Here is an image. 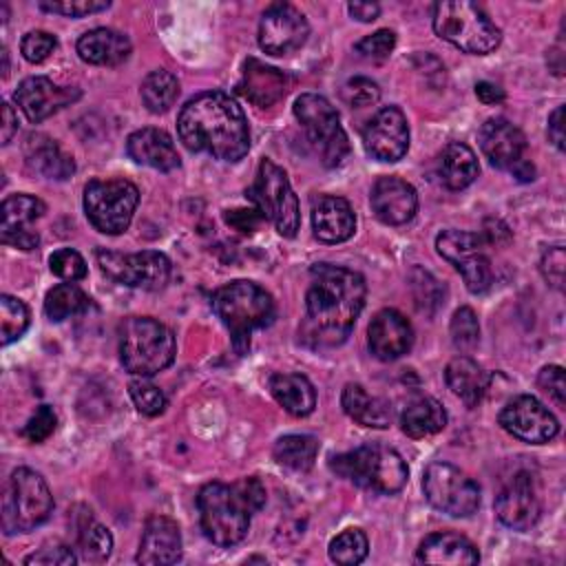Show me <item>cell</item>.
<instances>
[{
    "label": "cell",
    "instance_id": "db71d44e",
    "mask_svg": "<svg viewBox=\"0 0 566 566\" xmlns=\"http://www.w3.org/2000/svg\"><path fill=\"white\" fill-rule=\"evenodd\" d=\"M537 385L548 398H553L559 407L566 405V378L564 369L559 365H546L537 374Z\"/></svg>",
    "mask_w": 566,
    "mask_h": 566
},
{
    "label": "cell",
    "instance_id": "f546056e",
    "mask_svg": "<svg viewBox=\"0 0 566 566\" xmlns=\"http://www.w3.org/2000/svg\"><path fill=\"white\" fill-rule=\"evenodd\" d=\"M444 382L467 407H475L489 389V374L473 358L455 356L444 367Z\"/></svg>",
    "mask_w": 566,
    "mask_h": 566
},
{
    "label": "cell",
    "instance_id": "f5cc1de1",
    "mask_svg": "<svg viewBox=\"0 0 566 566\" xmlns=\"http://www.w3.org/2000/svg\"><path fill=\"white\" fill-rule=\"evenodd\" d=\"M75 562V553L64 544H49L24 557L27 566H73Z\"/></svg>",
    "mask_w": 566,
    "mask_h": 566
},
{
    "label": "cell",
    "instance_id": "7402d4cb",
    "mask_svg": "<svg viewBox=\"0 0 566 566\" xmlns=\"http://www.w3.org/2000/svg\"><path fill=\"white\" fill-rule=\"evenodd\" d=\"M369 201L374 214L387 226H402L411 221L418 210L416 188L400 177L376 179Z\"/></svg>",
    "mask_w": 566,
    "mask_h": 566
},
{
    "label": "cell",
    "instance_id": "b9f144b4",
    "mask_svg": "<svg viewBox=\"0 0 566 566\" xmlns=\"http://www.w3.org/2000/svg\"><path fill=\"white\" fill-rule=\"evenodd\" d=\"M449 332L455 349H460L462 354L475 349L480 343V323L475 312L471 307H458L451 316Z\"/></svg>",
    "mask_w": 566,
    "mask_h": 566
},
{
    "label": "cell",
    "instance_id": "2e32d148",
    "mask_svg": "<svg viewBox=\"0 0 566 566\" xmlns=\"http://www.w3.org/2000/svg\"><path fill=\"white\" fill-rule=\"evenodd\" d=\"M307 18L290 2L270 4L259 22V46L270 55H287L305 44Z\"/></svg>",
    "mask_w": 566,
    "mask_h": 566
},
{
    "label": "cell",
    "instance_id": "d6a6232c",
    "mask_svg": "<svg viewBox=\"0 0 566 566\" xmlns=\"http://www.w3.org/2000/svg\"><path fill=\"white\" fill-rule=\"evenodd\" d=\"M478 172H480L478 157L467 144L451 142L442 148L438 159V175L447 188L462 190L475 181Z\"/></svg>",
    "mask_w": 566,
    "mask_h": 566
},
{
    "label": "cell",
    "instance_id": "ee69618b",
    "mask_svg": "<svg viewBox=\"0 0 566 566\" xmlns=\"http://www.w3.org/2000/svg\"><path fill=\"white\" fill-rule=\"evenodd\" d=\"M455 270L462 274L464 285L471 294H484L493 283V268H491V261L484 252L462 261Z\"/></svg>",
    "mask_w": 566,
    "mask_h": 566
},
{
    "label": "cell",
    "instance_id": "7a4b0ae2",
    "mask_svg": "<svg viewBox=\"0 0 566 566\" xmlns=\"http://www.w3.org/2000/svg\"><path fill=\"white\" fill-rule=\"evenodd\" d=\"M177 133L188 150L208 153L221 161H239L250 150L245 113L223 91L188 99L177 117Z\"/></svg>",
    "mask_w": 566,
    "mask_h": 566
},
{
    "label": "cell",
    "instance_id": "d590c367",
    "mask_svg": "<svg viewBox=\"0 0 566 566\" xmlns=\"http://www.w3.org/2000/svg\"><path fill=\"white\" fill-rule=\"evenodd\" d=\"M139 95L150 113H166L179 97V80L166 69L150 71L142 82Z\"/></svg>",
    "mask_w": 566,
    "mask_h": 566
},
{
    "label": "cell",
    "instance_id": "ab89813d",
    "mask_svg": "<svg viewBox=\"0 0 566 566\" xmlns=\"http://www.w3.org/2000/svg\"><path fill=\"white\" fill-rule=\"evenodd\" d=\"M77 546L86 562H106L113 551V535L106 526L86 520L77 533Z\"/></svg>",
    "mask_w": 566,
    "mask_h": 566
},
{
    "label": "cell",
    "instance_id": "5bb4252c",
    "mask_svg": "<svg viewBox=\"0 0 566 566\" xmlns=\"http://www.w3.org/2000/svg\"><path fill=\"white\" fill-rule=\"evenodd\" d=\"M97 263L108 279L126 287L155 292L170 279V259L157 250H142L133 254L99 250Z\"/></svg>",
    "mask_w": 566,
    "mask_h": 566
},
{
    "label": "cell",
    "instance_id": "60d3db41",
    "mask_svg": "<svg viewBox=\"0 0 566 566\" xmlns=\"http://www.w3.org/2000/svg\"><path fill=\"white\" fill-rule=\"evenodd\" d=\"M367 551H369L367 535L360 528H347L329 542L327 553H329L332 562L343 564V566H354L367 557Z\"/></svg>",
    "mask_w": 566,
    "mask_h": 566
},
{
    "label": "cell",
    "instance_id": "83f0119b",
    "mask_svg": "<svg viewBox=\"0 0 566 566\" xmlns=\"http://www.w3.org/2000/svg\"><path fill=\"white\" fill-rule=\"evenodd\" d=\"M130 49V40L122 31L108 27L91 29L77 40V55L95 66H117L128 60Z\"/></svg>",
    "mask_w": 566,
    "mask_h": 566
},
{
    "label": "cell",
    "instance_id": "6f0895ef",
    "mask_svg": "<svg viewBox=\"0 0 566 566\" xmlns=\"http://www.w3.org/2000/svg\"><path fill=\"white\" fill-rule=\"evenodd\" d=\"M416 274L420 276V281H413V290H416V303H418V307H420V310H429V303H433V305L438 307L440 303H438V301H433V298L429 296V290L440 287V285H438V281H436L429 272H424V270H420V268H416Z\"/></svg>",
    "mask_w": 566,
    "mask_h": 566
},
{
    "label": "cell",
    "instance_id": "e575fe53",
    "mask_svg": "<svg viewBox=\"0 0 566 566\" xmlns=\"http://www.w3.org/2000/svg\"><path fill=\"white\" fill-rule=\"evenodd\" d=\"M318 449H321L318 438L307 433H290L276 440L272 453L281 467L296 473H307L316 462Z\"/></svg>",
    "mask_w": 566,
    "mask_h": 566
},
{
    "label": "cell",
    "instance_id": "e7e4bbea",
    "mask_svg": "<svg viewBox=\"0 0 566 566\" xmlns=\"http://www.w3.org/2000/svg\"><path fill=\"white\" fill-rule=\"evenodd\" d=\"M2 75H4V77L9 75V55H7V49H2Z\"/></svg>",
    "mask_w": 566,
    "mask_h": 566
},
{
    "label": "cell",
    "instance_id": "91938a15",
    "mask_svg": "<svg viewBox=\"0 0 566 566\" xmlns=\"http://www.w3.org/2000/svg\"><path fill=\"white\" fill-rule=\"evenodd\" d=\"M548 139L557 146V150H564V106H557L548 115Z\"/></svg>",
    "mask_w": 566,
    "mask_h": 566
},
{
    "label": "cell",
    "instance_id": "d4e9b609",
    "mask_svg": "<svg viewBox=\"0 0 566 566\" xmlns=\"http://www.w3.org/2000/svg\"><path fill=\"white\" fill-rule=\"evenodd\" d=\"M312 230L323 243H343L356 230V214L347 199L323 195L312 206Z\"/></svg>",
    "mask_w": 566,
    "mask_h": 566
},
{
    "label": "cell",
    "instance_id": "e0dca14e",
    "mask_svg": "<svg viewBox=\"0 0 566 566\" xmlns=\"http://www.w3.org/2000/svg\"><path fill=\"white\" fill-rule=\"evenodd\" d=\"M363 146L378 161H398L409 150L407 117L398 106L380 108L363 128Z\"/></svg>",
    "mask_w": 566,
    "mask_h": 566
},
{
    "label": "cell",
    "instance_id": "9a60e30c",
    "mask_svg": "<svg viewBox=\"0 0 566 566\" xmlns=\"http://www.w3.org/2000/svg\"><path fill=\"white\" fill-rule=\"evenodd\" d=\"M497 422L509 436L526 444H544L559 433L557 418L535 396L528 394L509 400L502 407Z\"/></svg>",
    "mask_w": 566,
    "mask_h": 566
},
{
    "label": "cell",
    "instance_id": "4fadbf2b",
    "mask_svg": "<svg viewBox=\"0 0 566 566\" xmlns=\"http://www.w3.org/2000/svg\"><path fill=\"white\" fill-rule=\"evenodd\" d=\"M478 142L491 166L511 172L517 181L535 179V166L526 157V137L506 117H489L478 130Z\"/></svg>",
    "mask_w": 566,
    "mask_h": 566
},
{
    "label": "cell",
    "instance_id": "3957f363",
    "mask_svg": "<svg viewBox=\"0 0 566 566\" xmlns=\"http://www.w3.org/2000/svg\"><path fill=\"white\" fill-rule=\"evenodd\" d=\"M212 310L232 336L237 354H245L250 336L274 318V301L265 287L254 281L237 279L212 294Z\"/></svg>",
    "mask_w": 566,
    "mask_h": 566
},
{
    "label": "cell",
    "instance_id": "5b68a950",
    "mask_svg": "<svg viewBox=\"0 0 566 566\" xmlns=\"http://www.w3.org/2000/svg\"><path fill=\"white\" fill-rule=\"evenodd\" d=\"M433 31L462 53L486 55L502 42L500 27L473 2L444 0L433 4Z\"/></svg>",
    "mask_w": 566,
    "mask_h": 566
},
{
    "label": "cell",
    "instance_id": "f1b7e54d",
    "mask_svg": "<svg viewBox=\"0 0 566 566\" xmlns=\"http://www.w3.org/2000/svg\"><path fill=\"white\" fill-rule=\"evenodd\" d=\"M24 161L27 166L46 177V179H69L75 172V164L73 157L66 155L55 139H51L49 135L42 133H31L24 139Z\"/></svg>",
    "mask_w": 566,
    "mask_h": 566
},
{
    "label": "cell",
    "instance_id": "7bdbcfd3",
    "mask_svg": "<svg viewBox=\"0 0 566 566\" xmlns=\"http://www.w3.org/2000/svg\"><path fill=\"white\" fill-rule=\"evenodd\" d=\"M128 394L135 409L144 416H159L166 409L164 391L153 385L148 378H135L128 382Z\"/></svg>",
    "mask_w": 566,
    "mask_h": 566
},
{
    "label": "cell",
    "instance_id": "8d00e7d4",
    "mask_svg": "<svg viewBox=\"0 0 566 566\" xmlns=\"http://www.w3.org/2000/svg\"><path fill=\"white\" fill-rule=\"evenodd\" d=\"M486 241L480 232H467V230H442L436 237V250L438 254L449 261L453 268H458L462 261L484 252Z\"/></svg>",
    "mask_w": 566,
    "mask_h": 566
},
{
    "label": "cell",
    "instance_id": "cb8c5ba5",
    "mask_svg": "<svg viewBox=\"0 0 566 566\" xmlns=\"http://www.w3.org/2000/svg\"><path fill=\"white\" fill-rule=\"evenodd\" d=\"M126 153L135 164H142L161 172H170L181 164L179 153L172 144V137L166 130L153 128V126L130 133L126 139Z\"/></svg>",
    "mask_w": 566,
    "mask_h": 566
},
{
    "label": "cell",
    "instance_id": "44dd1931",
    "mask_svg": "<svg viewBox=\"0 0 566 566\" xmlns=\"http://www.w3.org/2000/svg\"><path fill=\"white\" fill-rule=\"evenodd\" d=\"M411 343H413V327L398 310L385 307L371 318L367 329V345L378 360L389 363L400 358L411 349Z\"/></svg>",
    "mask_w": 566,
    "mask_h": 566
},
{
    "label": "cell",
    "instance_id": "1f68e13d",
    "mask_svg": "<svg viewBox=\"0 0 566 566\" xmlns=\"http://www.w3.org/2000/svg\"><path fill=\"white\" fill-rule=\"evenodd\" d=\"M270 391L290 416L303 418L316 407V389L303 374H274L270 378Z\"/></svg>",
    "mask_w": 566,
    "mask_h": 566
},
{
    "label": "cell",
    "instance_id": "603a6c76",
    "mask_svg": "<svg viewBox=\"0 0 566 566\" xmlns=\"http://www.w3.org/2000/svg\"><path fill=\"white\" fill-rule=\"evenodd\" d=\"M181 559V533L175 520L166 515H150L144 524L137 564H177Z\"/></svg>",
    "mask_w": 566,
    "mask_h": 566
},
{
    "label": "cell",
    "instance_id": "9c48e42d",
    "mask_svg": "<svg viewBox=\"0 0 566 566\" xmlns=\"http://www.w3.org/2000/svg\"><path fill=\"white\" fill-rule=\"evenodd\" d=\"M252 206L268 219L285 239L296 237L301 226L298 199L281 166L272 159H261L252 186L245 190Z\"/></svg>",
    "mask_w": 566,
    "mask_h": 566
},
{
    "label": "cell",
    "instance_id": "4dcf8cb0",
    "mask_svg": "<svg viewBox=\"0 0 566 566\" xmlns=\"http://www.w3.org/2000/svg\"><path fill=\"white\" fill-rule=\"evenodd\" d=\"M343 411L363 427L385 429L391 422V407L387 400L371 396L363 385L347 382L340 394Z\"/></svg>",
    "mask_w": 566,
    "mask_h": 566
},
{
    "label": "cell",
    "instance_id": "680465c9",
    "mask_svg": "<svg viewBox=\"0 0 566 566\" xmlns=\"http://www.w3.org/2000/svg\"><path fill=\"white\" fill-rule=\"evenodd\" d=\"M480 234L486 241V245H504L511 241V230L500 219H486Z\"/></svg>",
    "mask_w": 566,
    "mask_h": 566
},
{
    "label": "cell",
    "instance_id": "52a82bcc",
    "mask_svg": "<svg viewBox=\"0 0 566 566\" xmlns=\"http://www.w3.org/2000/svg\"><path fill=\"white\" fill-rule=\"evenodd\" d=\"M199 524L203 535L217 546H234L243 542L250 528L252 511L239 495L234 484L208 482L197 495Z\"/></svg>",
    "mask_w": 566,
    "mask_h": 566
},
{
    "label": "cell",
    "instance_id": "30bf717a",
    "mask_svg": "<svg viewBox=\"0 0 566 566\" xmlns=\"http://www.w3.org/2000/svg\"><path fill=\"white\" fill-rule=\"evenodd\" d=\"M294 115L323 166H338L349 153V139L329 99L318 93H301L294 102Z\"/></svg>",
    "mask_w": 566,
    "mask_h": 566
},
{
    "label": "cell",
    "instance_id": "8992f818",
    "mask_svg": "<svg viewBox=\"0 0 566 566\" xmlns=\"http://www.w3.org/2000/svg\"><path fill=\"white\" fill-rule=\"evenodd\" d=\"M329 469L360 489L385 495L398 493L409 478V467L402 455L380 444H367L347 453L332 455Z\"/></svg>",
    "mask_w": 566,
    "mask_h": 566
},
{
    "label": "cell",
    "instance_id": "7dc6e473",
    "mask_svg": "<svg viewBox=\"0 0 566 566\" xmlns=\"http://www.w3.org/2000/svg\"><path fill=\"white\" fill-rule=\"evenodd\" d=\"M111 7L108 0H42L40 9L49 13H60L66 18H84L97 11H106Z\"/></svg>",
    "mask_w": 566,
    "mask_h": 566
},
{
    "label": "cell",
    "instance_id": "f35d334b",
    "mask_svg": "<svg viewBox=\"0 0 566 566\" xmlns=\"http://www.w3.org/2000/svg\"><path fill=\"white\" fill-rule=\"evenodd\" d=\"M29 321H31L29 307L20 298L11 294L0 296V343L4 347L18 340L27 332Z\"/></svg>",
    "mask_w": 566,
    "mask_h": 566
},
{
    "label": "cell",
    "instance_id": "c3c4849f",
    "mask_svg": "<svg viewBox=\"0 0 566 566\" xmlns=\"http://www.w3.org/2000/svg\"><path fill=\"white\" fill-rule=\"evenodd\" d=\"M57 46V40L53 33L49 31H29L22 42H20V51L22 57L31 64H40L44 62Z\"/></svg>",
    "mask_w": 566,
    "mask_h": 566
},
{
    "label": "cell",
    "instance_id": "11a10c76",
    "mask_svg": "<svg viewBox=\"0 0 566 566\" xmlns=\"http://www.w3.org/2000/svg\"><path fill=\"white\" fill-rule=\"evenodd\" d=\"M234 489L245 500V504L250 506L252 513L263 509V504H265V486L261 484L259 478H243V480L234 482Z\"/></svg>",
    "mask_w": 566,
    "mask_h": 566
},
{
    "label": "cell",
    "instance_id": "bcb514c9",
    "mask_svg": "<svg viewBox=\"0 0 566 566\" xmlns=\"http://www.w3.org/2000/svg\"><path fill=\"white\" fill-rule=\"evenodd\" d=\"M340 97L354 108H365V106H371L380 99V88L374 80L358 75V77H352L343 84Z\"/></svg>",
    "mask_w": 566,
    "mask_h": 566
},
{
    "label": "cell",
    "instance_id": "816d5d0a",
    "mask_svg": "<svg viewBox=\"0 0 566 566\" xmlns=\"http://www.w3.org/2000/svg\"><path fill=\"white\" fill-rule=\"evenodd\" d=\"M396 46V33L389 29H378L371 35H365L360 42H356V51L371 60H385Z\"/></svg>",
    "mask_w": 566,
    "mask_h": 566
},
{
    "label": "cell",
    "instance_id": "d6986e66",
    "mask_svg": "<svg viewBox=\"0 0 566 566\" xmlns=\"http://www.w3.org/2000/svg\"><path fill=\"white\" fill-rule=\"evenodd\" d=\"M80 88L57 86L49 77L33 75L18 84V88L13 91V102L29 122L38 124L57 113L60 108L80 99Z\"/></svg>",
    "mask_w": 566,
    "mask_h": 566
},
{
    "label": "cell",
    "instance_id": "4316f807",
    "mask_svg": "<svg viewBox=\"0 0 566 566\" xmlns=\"http://www.w3.org/2000/svg\"><path fill=\"white\" fill-rule=\"evenodd\" d=\"M420 564H453V566H471L480 562V553L471 539L460 533L440 531L427 535L416 553Z\"/></svg>",
    "mask_w": 566,
    "mask_h": 566
},
{
    "label": "cell",
    "instance_id": "6da1fadb",
    "mask_svg": "<svg viewBox=\"0 0 566 566\" xmlns=\"http://www.w3.org/2000/svg\"><path fill=\"white\" fill-rule=\"evenodd\" d=\"M305 294V338L318 347H334L347 340L365 307L367 285L360 272L318 263L310 272Z\"/></svg>",
    "mask_w": 566,
    "mask_h": 566
},
{
    "label": "cell",
    "instance_id": "94428289",
    "mask_svg": "<svg viewBox=\"0 0 566 566\" xmlns=\"http://www.w3.org/2000/svg\"><path fill=\"white\" fill-rule=\"evenodd\" d=\"M347 11L358 22H374L380 13V7L376 2H349Z\"/></svg>",
    "mask_w": 566,
    "mask_h": 566
},
{
    "label": "cell",
    "instance_id": "74e56055",
    "mask_svg": "<svg viewBox=\"0 0 566 566\" xmlns=\"http://www.w3.org/2000/svg\"><path fill=\"white\" fill-rule=\"evenodd\" d=\"M88 305L91 298L75 283H60L44 296V314L55 323L86 312Z\"/></svg>",
    "mask_w": 566,
    "mask_h": 566
},
{
    "label": "cell",
    "instance_id": "277c9868",
    "mask_svg": "<svg viewBox=\"0 0 566 566\" xmlns=\"http://www.w3.org/2000/svg\"><path fill=\"white\" fill-rule=\"evenodd\" d=\"M177 354L175 334L150 316H128L119 325V360L139 378H150L172 365Z\"/></svg>",
    "mask_w": 566,
    "mask_h": 566
},
{
    "label": "cell",
    "instance_id": "be15d7a7",
    "mask_svg": "<svg viewBox=\"0 0 566 566\" xmlns=\"http://www.w3.org/2000/svg\"><path fill=\"white\" fill-rule=\"evenodd\" d=\"M18 130V115L9 102H2V146L11 142Z\"/></svg>",
    "mask_w": 566,
    "mask_h": 566
},
{
    "label": "cell",
    "instance_id": "ba28073f",
    "mask_svg": "<svg viewBox=\"0 0 566 566\" xmlns=\"http://www.w3.org/2000/svg\"><path fill=\"white\" fill-rule=\"evenodd\" d=\"M53 513V495L44 478L29 469L18 467L7 484L2 504L4 533H29L44 524Z\"/></svg>",
    "mask_w": 566,
    "mask_h": 566
},
{
    "label": "cell",
    "instance_id": "8fae6325",
    "mask_svg": "<svg viewBox=\"0 0 566 566\" xmlns=\"http://www.w3.org/2000/svg\"><path fill=\"white\" fill-rule=\"evenodd\" d=\"M137 203L139 190L128 179H93L84 186L86 219L102 234L128 230Z\"/></svg>",
    "mask_w": 566,
    "mask_h": 566
},
{
    "label": "cell",
    "instance_id": "7c38bea8",
    "mask_svg": "<svg viewBox=\"0 0 566 566\" xmlns=\"http://www.w3.org/2000/svg\"><path fill=\"white\" fill-rule=\"evenodd\" d=\"M427 502L451 517H469L480 506V486L462 469L449 462H431L422 475Z\"/></svg>",
    "mask_w": 566,
    "mask_h": 566
},
{
    "label": "cell",
    "instance_id": "9f6ffc18",
    "mask_svg": "<svg viewBox=\"0 0 566 566\" xmlns=\"http://www.w3.org/2000/svg\"><path fill=\"white\" fill-rule=\"evenodd\" d=\"M226 221H228L234 230H239V232H243V234H250V232H254V230L259 228V223L263 221V214L252 206V208H248V210H232V212H228V214H226Z\"/></svg>",
    "mask_w": 566,
    "mask_h": 566
},
{
    "label": "cell",
    "instance_id": "681fc988",
    "mask_svg": "<svg viewBox=\"0 0 566 566\" xmlns=\"http://www.w3.org/2000/svg\"><path fill=\"white\" fill-rule=\"evenodd\" d=\"M55 424H57V418H55V411L49 407V405H40L31 418L27 420V424L22 427V436L38 444V442H44L53 431H55Z\"/></svg>",
    "mask_w": 566,
    "mask_h": 566
},
{
    "label": "cell",
    "instance_id": "ffe728a7",
    "mask_svg": "<svg viewBox=\"0 0 566 566\" xmlns=\"http://www.w3.org/2000/svg\"><path fill=\"white\" fill-rule=\"evenodd\" d=\"M539 497L528 473H515L495 497L497 520L513 531H528L539 520Z\"/></svg>",
    "mask_w": 566,
    "mask_h": 566
},
{
    "label": "cell",
    "instance_id": "f907efd6",
    "mask_svg": "<svg viewBox=\"0 0 566 566\" xmlns=\"http://www.w3.org/2000/svg\"><path fill=\"white\" fill-rule=\"evenodd\" d=\"M564 270H566V252L564 245H553L542 254L539 261V272L544 276V281L553 287V290H564Z\"/></svg>",
    "mask_w": 566,
    "mask_h": 566
},
{
    "label": "cell",
    "instance_id": "f6af8a7d",
    "mask_svg": "<svg viewBox=\"0 0 566 566\" xmlns=\"http://www.w3.org/2000/svg\"><path fill=\"white\" fill-rule=\"evenodd\" d=\"M49 268L55 276L64 281H82L86 276V261L77 250L60 248L49 256Z\"/></svg>",
    "mask_w": 566,
    "mask_h": 566
},
{
    "label": "cell",
    "instance_id": "ac0fdd59",
    "mask_svg": "<svg viewBox=\"0 0 566 566\" xmlns=\"http://www.w3.org/2000/svg\"><path fill=\"white\" fill-rule=\"evenodd\" d=\"M44 212H46V206L42 199L27 192L9 195L0 208L2 243L20 250L38 248L40 234L38 230H33V221H38Z\"/></svg>",
    "mask_w": 566,
    "mask_h": 566
},
{
    "label": "cell",
    "instance_id": "484cf974",
    "mask_svg": "<svg viewBox=\"0 0 566 566\" xmlns=\"http://www.w3.org/2000/svg\"><path fill=\"white\" fill-rule=\"evenodd\" d=\"M287 86H290V80L283 71L250 57L243 66V75L237 88L254 106L268 108L276 104L281 97H285Z\"/></svg>",
    "mask_w": 566,
    "mask_h": 566
},
{
    "label": "cell",
    "instance_id": "6125c7cd",
    "mask_svg": "<svg viewBox=\"0 0 566 566\" xmlns=\"http://www.w3.org/2000/svg\"><path fill=\"white\" fill-rule=\"evenodd\" d=\"M475 95H478V99L482 104H500L506 97L504 91L497 84H493V82H478L475 84Z\"/></svg>",
    "mask_w": 566,
    "mask_h": 566
},
{
    "label": "cell",
    "instance_id": "836d02e7",
    "mask_svg": "<svg viewBox=\"0 0 566 566\" xmlns=\"http://www.w3.org/2000/svg\"><path fill=\"white\" fill-rule=\"evenodd\" d=\"M447 424V411L436 398H418L409 402L400 413V429L409 438H427L442 431Z\"/></svg>",
    "mask_w": 566,
    "mask_h": 566
}]
</instances>
